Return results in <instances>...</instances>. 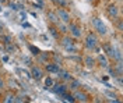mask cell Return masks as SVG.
Wrapping results in <instances>:
<instances>
[{
    "instance_id": "cell-15",
    "label": "cell",
    "mask_w": 123,
    "mask_h": 103,
    "mask_svg": "<svg viewBox=\"0 0 123 103\" xmlns=\"http://www.w3.org/2000/svg\"><path fill=\"white\" fill-rule=\"evenodd\" d=\"M30 50H31V53L34 56H39L41 54V50H39L38 48H35V46H32V45H30Z\"/></svg>"
},
{
    "instance_id": "cell-17",
    "label": "cell",
    "mask_w": 123,
    "mask_h": 103,
    "mask_svg": "<svg viewBox=\"0 0 123 103\" xmlns=\"http://www.w3.org/2000/svg\"><path fill=\"white\" fill-rule=\"evenodd\" d=\"M49 31H50V35H52V36H53L55 39H57V38H59V33H57V31H56V29H55V28H50V29H49Z\"/></svg>"
},
{
    "instance_id": "cell-12",
    "label": "cell",
    "mask_w": 123,
    "mask_h": 103,
    "mask_svg": "<svg viewBox=\"0 0 123 103\" xmlns=\"http://www.w3.org/2000/svg\"><path fill=\"white\" fill-rule=\"evenodd\" d=\"M71 81V84H70V88L71 89H78V87H81V84H80V81H76V79H70Z\"/></svg>"
},
{
    "instance_id": "cell-7",
    "label": "cell",
    "mask_w": 123,
    "mask_h": 103,
    "mask_svg": "<svg viewBox=\"0 0 123 103\" xmlns=\"http://www.w3.org/2000/svg\"><path fill=\"white\" fill-rule=\"evenodd\" d=\"M70 31H71V35H73L74 38H80V36H81V28H78L77 25L71 24L70 25Z\"/></svg>"
},
{
    "instance_id": "cell-8",
    "label": "cell",
    "mask_w": 123,
    "mask_h": 103,
    "mask_svg": "<svg viewBox=\"0 0 123 103\" xmlns=\"http://www.w3.org/2000/svg\"><path fill=\"white\" fill-rule=\"evenodd\" d=\"M88 96L85 95L84 92H80V91H77L76 95H74V100H80V102H87L88 99H87Z\"/></svg>"
},
{
    "instance_id": "cell-18",
    "label": "cell",
    "mask_w": 123,
    "mask_h": 103,
    "mask_svg": "<svg viewBox=\"0 0 123 103\" xmlns=\"http://www.w3.org/2000/svg\"><path fill=\"white\" fill-rule=\"evenodd\" d=\"M87 67H94V60L92 59H90V57H87Z\"/></svg>"
},
{
    "instance_id": "cell-6",
    "label": "cell",
    "mask_w": 123,
    "mask_h": 103,
    "mask_svg": "<svg viewBox=\"0 0 123 103\" xmlns=\"http://www.w3.org/2000/svg\"><path fill=\"white\" fill-rule=\"evenodd\" d=\"M31 74H32V77H34L35 79H41L42 78V75H43V72H42V70H41L39 67H32Z\"/></svg>"
},
{
    "instance_id": "cell-9",
    "label": "cell",
    "mask_w": 123,
    "mask_h": 103,
    "mask_svg": "<svg viewBox=\"0 0 123 103\" xmlns=\"http://www.w3.org/2000/svg\"><path fill=\"white\" fill-rule=\"evenodd\" d=\"M108 14H109L111 17H113V18H116L117 14H119V8L116 7V6H109V8H108Z\"/></svg>"
},
{
    "instance_id": "cell-13",
    "label": "cell",
    "mask_w": 123,
    "mask_h": 103,
    "mask_svg": "<svg viewBox=\"0 0 123 103\" xmlns=\"http://www.w3.org/2000/svg\"><path fill=\"white\" fill-rule=\"evenodd\" d=\"M60 77H62V79H64V81H70V79H71V75H70V72H67V71H62Z\"/></svg>"
},
{
    "instance_id": "cell-19",
    "label": "cell",
    "mask_w": 123,
    "mask_h": 103,
    "mask_svg": "<svg viewBox=\"0 0 123 103\" xmlns=\"http://www.w3.org/2000/svg\"><path fill=\"white\" fill-rule=\"evenodd\" d=\"M49 18H50V21H52V22H57V21H59L57 16H55V14H49Z\"/></svg>"
},
{
    "instance_id": "cell-4",
    "label": "cell",
    "mask_w": 123,
    "mask_h": 103,
    "mask_svg": "<svg viewBox=\"0 0 123 103\" xmlns=\"http://www.w3.org/2000/svg\"><path fill=\"white\" fill-rule=\"evenodd\" d=\"M63 46L69 52H76V46H74L73 40L70 39V38H63Z\"/></svg>"
},
{
    "instance_id": "cell-16",
    "label": "cell",
    "mask_w": 123,
    "mask_h": 103,
    "mask_svg": "<svg viewBox=\"0 0 123 103\" xmlns=\"http://www.w3.org/2000/svg\"><path fill=\"white\" fill-rule=\"evenodd\" d=\"M53 85H55L53 79L50 78V77H48V78L45 79V87H49V88H50V87H53Z\"/></svg>"
},
{
    "instance_id": "cell-2",
    "label": "cell",
    "mask_w": 123,
    "mask_h": 103,
    "mask_svg": "<svg viewBox=\"0 0 123 103\" xmlns=\"http://www.w3.org/2000/svg\"><path fill=\"white\" fill-rule=\"evenodd\" d=\"M92 24H94V28L98 31V33H101V35H106V27L102 24V20H99V18H94V20H92Z\"/></svg>"
},
{
    "instance_id": "cell-14",
    "label": "cell",
    "mask_w": 123,
    "mask_h": 103,
    "mask_svg": "<svg viewBox=\"0 0 123 103\" xmlns=\"http://www.w3.org/2000/svg\"><path fill=\"white\" fill-rule=\"evenodd\" d=\"M62 98H63V100H66V102H74V96L69 95L67 92H66L64 95H62Z\"/></svg>"
},
{
    "instance_id": "cell-21",
    "label": "cell",
    "mask_w": 123,
    "mask_h": 103,
    "mask_svg": "<svg viewBox=\"0 0 123 103\" xmlns=\"http://www.w3.org/2000/svg\"><path fill=\"white\" fill-rule=\"evenodd\" d=\"M59 27L62 28V32H67V28H66V25H60V24H59Z\"/></svg>"
},
{
    "instance_id": "cell-25",
    "label": "cell",
    "mask_w": 123,
    "mask_h": 103,
    "mask_svg": "<svg viewBox=\"0 0 123 103\" xmlns=\"http://www.w3.org/2000/svg\"><path fill=\"white\" fill-rule=\"evenodd\" d=\"M1 10H3V8H1V6H0V11H1Z\"/></svg>"
},
{
    "instance_id": "cell-11",
    "label": "cell",
    "mask_w": 123,
    "mask_h": 103,
    "mask_svg": "<svg viewBox=\"0 0 123 103\" xmlns=\"http://www.w3.org/2000/svg\"><path fill=\"white\" fill-rule=\"evenodd\" d=\"M98 61H99V64L101 65H102V67H105V68H106L108 67V59H106V56L105 54H99L98 56Z\"/></svg>"
},
{
    "instance_id": "cell-23",
    "label": "cell",
    "mask_w": 123,
    "mask_h": 103,
    "mask_svg": "<svg viewBox=\"0 0 123 103\" xmlns=\"http://www.w3.org/2000/svg\"><path fill=\"white\" fill-rule=\"evenodd\" d=\"M10 7H11V10H18V8H17V6H15V4H10Z\"/></svg>"
},
{
    "instance_id": "cell-5",
    "label": "cell",
    "mask_w": 123,
    "mask_h": 103,
    "mask_svg": "<svg viewBox=\"0 0 123 103\" xmlns=\"http://www.w3.org/2000/svg\"><path fill=\"white\" fill-rule=\"evenodd\" d=\"M52 91H53L55 93H57V95L62 96L67 92V87H66V85H62V84H57V85H53Z\"/></svg>"
},
{
    "instance_id": "cell-1",
    "label": "cell",
    "mask_w": 123,
    "mask_h": 103,
    "mask_svg": "<svg viewBox=\"0 0 123 103\" xmlns=\"http://www.w3.org/2000/svg\"><path fill=\"white\" fill-rule=\"evenodd\" d=\"M97 45H98V39H97V36H95L94 33H90V35L87 36V39H85V48L92 50V49L97 48Z\"/></svg>"
},
{
    "instance_id": "cell-24",
    "label": "cell",
    "mask_w": 123,
    "mask_h": 103,
    "mask_svg": "<svg viewBox=\"0 0 123 103\" xmlns=\"http://www.w3.org/2000/svg\"><path fill=\"white\" fill-rule=\"evenodd\" d=\"M37 1H38V3H39V6H41V7L43 6V0H37Z\"/></svg>"
},
{
    "instance_id": "cell-22",
    "label": "cell",
    "mask_w": 123,
    "mask_h": 103,
    "mask_svg": "<svg viewBox=\"0 0 123 103\" xmlns=\"http://www.w3.org/2000/svg\"><path fill=\"white\" fill-rule=\"evenodd\" d=\"M3 88H4V81L0 78V89H3Z\"/></svg>"
},
{
    "instance_id": "cell-26",
    "label": "cell",
    "mask_w": 123,
    "mask_h": 103,
    "mask_svg": "<svg viewBox=\"0 0 123 103\" xmlns=\"http://www.w3.org/2000/svg\"><path fill=\"white\" fill-rule=\"evenodd\" d=\"M50 1H56V0H50Z\"/></svg>"
},
{
    "instance_id": "cell-3",
    "label": "cell",
    "mask_w": 123,
    "mask_h": 103,
    "mask_svg": "<svg viewBox=\"0 0 123 103\" xmlns=\"http://www.w3.org/2000/svg\"><path fill=\"white\" fill-rule=\"evenodd\" d=\"M56 16L59 20H62L63 22H69L70 21V14L67 10H64V8H57L56 10Z\"/></svg>"
},
{
    "instance_id": "cell-20",
    "label": "cell",
    "mask_w": 123,
    "mask_h": 103,
    "mask_svg": "<svg viewBox=\"0 0 123 103\" xmlns=\"http://www.w3.org/2000/svg\"><path fill=\"white\" fill-rule=\"evenodd\" d=\"M15 99H14V96H11V95H8L6 99H4V102H14Z\"/></svg>"
},
{
    "instance_id": "cell-10",
    "label": "cell",
    "mask_w": 123,
    "mask_h": 103,
    "mask_svg": "<svg viewBox=\"0 0 123 103\" xmlns=\"http://www.w3.org/2000/svg\"><path fill=\"white\" fill-rule=\"evenodd\" d=\"M46 71H49V72H59V71H60V68H59V65H57V64H48V65H46Z\"/></svg>"
}]
</instances>
